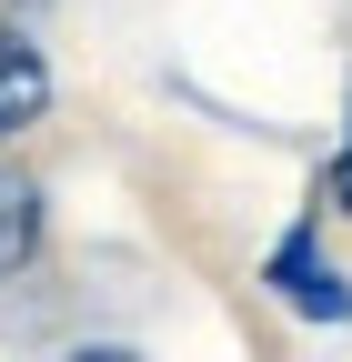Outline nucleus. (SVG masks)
<instances>
[{
  "label": "nucleus",
  "instance_id": "nucleus-4",
  "mask_svg": "<svg viewBox=\"0 0 352 362\" xmlns=\"http://www.w3.org/2000/svg\"><path fill=\"white\" fill-rule=\"evenodd\" d=\"M322 202H332V211H352V141H342V161L322 171Z\"/></svg>",
  "mask_w": 352,
  "mask_h": 362
},
{
  "label": "nucleus",
  "instance_id": "nucleus-1",
  "mask_svg": "<svg viewBox=\"0 0 352 362\" xmlns=\"http://www.w3.org/2000/svg\"><path fill=\"white\" fill-rule=\"evenodd\" d=\"M262 282H272V302H292L302 322H352V282L322 262V232H312V221H292V232L262 252Z\"/></svg>",
  "mask_w": 352,
  "mask_h": 362
},
{
  "label": "nucleus",
  "instance_id": "nucleus-3",
  "mask_svg": "<svg viewBox=\"0 0 352 362\" xmlns=\"http://www.w3.org/2000/svg\"><path fill=\"white\" fill-rule=\"evenodd\" d=\"M40 252V192L30 181H0V272H20Z\"/></svg>",
  "mask_w": 352,
  "mask_h": 362
},
{
  "label": "nucleus",
  "instance_id": "nucleus-2",
  "mask_svg": "<svg viewBox=\"0 0 352 362\" xmlns=\"http://www.w3.org/2000/svg\"><path fill=\"white\" fill-rule=\"evenodd\" d=\"M40 111H51V61H40L20 30H0V141L30 131Z\"/></svg>",
  "mask_w": 352,
  "mask_h": 362
}]
</instances>
